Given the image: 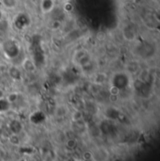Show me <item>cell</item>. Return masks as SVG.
<instances>
[{
  "instance_id": "obj_1",
  "label": "cell",
  "mask_w": 160,
  "mask_h": 161,
  "mask_svg": "<svg viewBox=\"0 0 160 161\" xmlns=\"http://www.w3.org/2000/svg\"><path fill=\"white\" fill-rule=\"evenodd\" d=\"M1 2L7 9H14L17 5V0H1Z\"/></svg>"
},
{
  "instance_id": "obj_2",
  "label": "cell",
  "mask_w": 160,
  "mask_h": 161,
  "mask_svg": "<svg viewBox=\"0 0 160 161\" xmlns=\"http://www.w3.org/2000/svg\"><path fill=\"white\" fill-rule=\"evenodd\" d=\"M23 68L24 70H28V71H32V70H35V65L33 64V62H32L29 58H26L23 62Z\"/></svg>"
},
{
  "instance_id": "obj_3",
  "label": "cell",
  "mask_w": 160,
  "mask_h": 161,
  "mask_svg": "<svg viewBox=\"0 0 160 161\" xmlns=\"http://www.w3.org/2000/svg\"><path fill=\"white\" fill-rule=\"evenodd\" d=\"M82 117H83V115H82V112L81 111H75V112H73V114H72V118H73V120L76 121V122L82 120Z\"/></svg>"
},
{
  "instance_id": "obj_4",
  "label": "cell",
  "mask_w": 160,
  "mask_h": 161,
  "mask_svg": "<svg viewBox=\"0 0 160 161\" xmlns=\"http://www.w3.org/2000/svg\"><path fill=\"white\" fill-rule=\"evenodd\" d=\"M110 93H111V95H116L117 96L120 93V89L115 85H112L110 87Z\"/></svg>"
},
{
  "instance_id": "obj_5",
  "label": "cell",
  "mask_w": 160,
  "mask_h": 161,
  "mask_svg": "<svg viewBox=\"0 0 160 161\" xmlns=\"http://www.w3.org/2000/svg\"><path fill=\"white\" fill-rule=\"evenodd\" d=\"M76 145H77V142H76V141H75V140H73V139L69 140V141H68V142H67V146H68L69 148H70V149L75 148V147H76Z\"/></svg>"
}]
</instances>
